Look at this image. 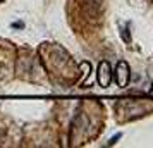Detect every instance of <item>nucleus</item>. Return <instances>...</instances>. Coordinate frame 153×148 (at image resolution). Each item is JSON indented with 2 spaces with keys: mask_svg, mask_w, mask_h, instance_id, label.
Returning <instances> with one entry per match:
<instances>
[{
  "mask_svg": "<svg viewBox=\"0 0 153 148\" xmlns=\"http://www.w3.org/2000/svg\"><path fill=\"white\" fill-rule=\"evenodd\" d=\"M120 36H122V40H124L126 43L131 42V36H129V33H127V26H126V28H120Z\"/></svg>",
  "mask_w": 153,
  "mask_h": 148,
  "instance_id": "3",
  "label": "nucleus"
},
{
  "mask_svg": "<svg viewBox=\"0 0 153 148\" xmlns=\"http://www.w3.org/2000/svg\"><path fill=\"white\" fill-rule=\"evenodd\" d=\"M120 136H122V133H117V134H115V136H114V138H112L110 141H108V145H114V143H117V140L120 138Z\"/></svg>",
  "mask_w": 153,
  "mask_h": 148,
  "instance_id": "4",
  "label": "nucleus"
},
{
  "mask_svg": "<svg viewBox=\"0 0 153 148\" xmlns=\"http://www.w3.org/2000/svg\"><path fill=\"white\" fill-rule=\"evenodd\" d=\"M117 83L119 86H127V83H129V65L126 62H119L117 64Z\"/></svg>",
  "mask_w": 153,
  "mask_h": 148,
  "instance_id": "2",
  "label": "nucleus"
},
{
  "mask_svg": "<svg viewBox=\"0 0 153 148\" xmlns=\"http://www.w3.org/2000/svg\"><path fill=\"white\" fill-rule=\"evenodd\" d=\"M112 81V71H110V64L103 60V62H100L98 65V83L102 88H107V86L110 85Z\"/></svg>",
  "mask_w": 153,
  "mask_h": 148,
  "instance_id": "1",
  "label": "nucleus"
}]
</instances>
